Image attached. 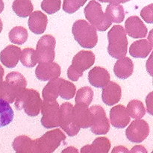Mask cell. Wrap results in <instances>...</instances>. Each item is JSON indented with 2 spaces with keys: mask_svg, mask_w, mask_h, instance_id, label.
Returning <instances> with one entry per match:
<instances>
[{
  "mask_svg": "<svg viewBox=\"0 0 153 153\" xmlns=\"http://www.w3.org/2000/svg\"><path fill=\"white\" fill-rule=\"evenodd\" d=\"M111 76L106 69L101 67H94L88 73L89 83L94 88H102L110 82Z\"/></svg>",
  "mask_w": 153,
  "mask_h": 153,
  "instance_id": "cell-19",
  "label": "cell"
},
{
  "mask_svg": "<svg viewBox=\"0 0 153 153\" xmlns=\"http://www.w3.org/2000/svg\"><path fill=\"white\" fill-rule=\"evenodd\" d=\"M89 109L93 115L91 131L97 135L107 134L110 130V123L103 108L100 105H93Z\"/></svg>",
  "mask_w": 153,
  "mask_h": 153,
  "instance_id": "cell-10",
  "label": "cell"
},
{
  "mask_svg": "<svg viewBox=\"0 0 153 153\" xmlns=\"http://www.w3.org/2000/svg\"><path fill=\"white\" fill-rule=\"evenodd\" d=\"M31 140H32L26 135L18 136L13 140L12 146L16 152L28 153Z\"/></svg>",
  "mask_w": 153,
  "mask_h": 153,
  "instance_id": "cell-33",
  "label": "cell"
},
{
  "mask_svg": "<svg viewBox=\"0 0 153 153\" xmlns=\"http://www.w3.org/2000/svg\"><path fill=\"white\" fill-rule=\"evenodd\" d=\"M122 90L120 86L114 82H109L102 92V100L103 102L108 106H112L120 101Z\"/></svg>",
  "mask_w": 153,
  "mask_h": 153,
  "instance_id": "cell-17",
  "label": "cell"
},
{
  "mask_svg": "<svg viewBox=\"0 0 153 153\" xmlns=\"http://www.w3.org/2000/svg\"><path fill=\"white\" fill-rule=\"evenodd\" d=\"M125 31L132 38H143L147 36L148 29L137 16H131L125 22Z\"/></svg>",
  "mask_w": 153,
  "mask_h": 153,
  "instance_id": "cell-15",
  "label": "cell"
},
{
  "mask_svg": "<svg viewBox=\"0 0 153 153\" xmlns=\"http://www.w3.org/2000/svg\"><path fill=\"white\" fill-rule=\"evenodd\" d=\"M2 28H3V23L1 19H0V33H1V31H2Z\"/></svg>",
  "mask_w": 153,
  "mask_h": 153,
  "instance_id": "cell-44",
  "label": "cell"
},
{
  "mask_svg": "<svg viewBox=\"0 0 153 153\" xmlns=\"http://www.w3.org/2000/svg\"><path fill=\"white\" fill-rule=\"evenodd\" d=\"M76 88L75 85L69 81L61 79L59 85V96L65 100H70L76 95Z\"/></svg>",
  "mask_w": 153,
  "mask_h": 153,
  "instance_id": "cell-31",
  "label": "cell"
},
{
  "mask_svg": "<svg viewBox=\"0 0 153 153\" xmlns=\"http://www.w3.org/2000/svg\"><path fill=\"white\" fill-rule=\"evenodd\" d=\"M76 41L82 47L92 49L95 47L98 42V35L97 30L88 21L79 19L73 23L72 28Z\"/></svg>",
  "mask_w": 153,
  "mask_h": 153,
  "instance_id": "cell-4",
  "label": "cell"
},
{
  "mask_svg": "<svg viewBox=\"0 0 153 153\" xmlns=\"http://www.w3.org/2000/svg\"><path fill=\"white\" fill-rule=\"evenodd\" d=\"M98 1H101V2H104V3H108L109 0H98Z\"/></svg>",
  "mask_w": 153,
  "mask_h": 153,
  "instance_id": "cell-45",
  "label": "cell"
},
{
  "mask_svg": "<svg viewBox=\"0 0 153 153\" xmlns=\"http://www.w3.org/2000/svg\"><path fill=\"white\" fill-rule=\"evenodd\" d=\"M73 121L76 126L79 128H88L91 126L93 115L88 105L83 104H76L73 108Z\"/></svg>",
  "mask_w": 153,
  "mask_h": 153,
  "instance_id": "cell-13",
  "label": "cell"
},
{
  "mask_svg": "<svg viewBox=\"0 0 153 153\" xmlns=\"http://www.w3.org/2000/svg\"><path fill=\"white\" fill-rule=\"evenodd\" d=\"M140 16L145 22L152 24L153 22V4L143 7L140 11Z\"/></svg>",
  "mask_w": 153,
  "mask_h": 153,
  "instance_id": "cell-36",
  "label": "cell"
},
{
  "mask_svg": "<svg viewBox=\"0 0 153 153\" xmlns=\"http://www.w3.org/2000/svg\"><path fill=\"white\" fill-rule=\"evenodd\" d=\"M21 64L28 68H32L38 63L35 50L32 48H25L21 52Z\"/></svg>",
  "mask_w": 153,
  "mask_h": 153,
  "instance_id": "cell-30",
  "label": "cell"
},
{
  "mask_svg": "<svg viewBox=\"0 0 153 153\" xmlns=\"http://www.w3.org/2000/svg\"><path fill=\"white\" fill-rule=\"evenodd\" d=\"M48 19L46 14L40 10L32 12L28 21L30 31L35 34H42L46 31Z\"/></svg>",
  "mask_w": 153,
  "mask_h": 153,
  "instance_id": "cell-20",
  "label": "cell"
},
{
  "mask_svg": "<svg viewBox=\"0 0 153 153\" xmlns=\"http://www.w3.org/2000/svg\"><path fill=\"white\" fill-rule=\"evenodd\" d=\"M4 2H3L2 0H0V13L3 11V10H4Z\"/></svg>",
  "mask_w": 153,
  "mask_h": 153,
  "instance_id": "cell-43",
  "label": "cell"
},
{
  "mask_svg": "<svg viewBox=\"0 0 153 153\" xmlns=\"http://www.w3.org/2000/svg\"><path fill=\"white\" fill-rule=\"evenodd\" d=\"M12 9L18 16L25 18L32 13L34 6L31 0H14L12 4Z\"/></svg>",
  "mask_w": 153,
  "mask_h": 153,
  "instance_id": "cell-25",
  "label": "cell"
},
{
  "mask_svg": "<svg viewBox=\"0 0 153 153\" xmlns=\"http://www.w3.org/2000/svg\"><path fill=\"white\" fill-rule=\"evenodd\" d=\"M127 111L129 117L133 119L140 120L144 117L146 109L143 102L140 100H131L127 105Z\"/></svg>",
  "mask_w": 153,
  "mask_h": 153,
  "instance_id": "cell-28",
  "label": "cell"
},
{
  "mask_svg": "<svg viewBox=\"0 0 153 153\" xmlns=\"http://www.w3.org/2000/svg\"><path fill=\"white\" fill-rule=\"evenodd\" d=\"M94 91L90 87H83L77 91L76 95V104H83L89 105L94 98Z\"/></svg>",
  "mask_w": 153,
  "mask_h": 153,
  "instance_id": "cell-32",
  "label": "cell"
},
{
  "mask_svg": "<svg viewBox=\"0 0 153 153\" xmlns=\"http://www.w3.org/2000/svg\"><path fill=\"white\" fill-rule=\"evenodd\" d=\"M61 153H79L78 149H76L74 146H68V147L65 148L64 150Z\"/></svg>",
  "mask_w": 153,
  "mask_h": 153,
  "instance_id": "cell-40",
  "label": "cell"
},
{
  "mask_svg": "<svg viewBox=\"0 0 153 153\" xmlns=\"http://www.w3.org/2000/svg\"><path fill=\"white\" fill-rule=\"evenodd\" d=\"M42 126L46 128H56L60 126V106L56 100L44 101L41 108Z\"/></svg>",
  "mask_w": 153,
  "mask_h": 153,
  "instance_id": "cell-9",
  "label": "cell"
},
{
  "mask_svg": "<svg viewBox=\"0 0 153 153\" xmlns=\"http://www.w3.org/2000/svg\"><path fill=\"white\" fill-rule=\"evenodd\" d=\"M129 153H148L146 148L142 145H136L133 146Z\"/></svg>",
  "mask_w": 153,
  "mask_h": 153,
  "instance_id": "cell-38",
  "label": "cell"
},
{
  "mask_svg": "<svg viewBox=\"0 0 153 153\" xmlns=\"http://www.w3.org/2000/svg\"><path fill=\"white\" fill-rule=\"evenodd\" d=\"M95 63V55L91 51L82 50L73 58L72 64L67 70V77L73 82H77L83 73Z\"/></svg>",
  "mask_w": 153,
  "mask_h": 153,
  "instance_id": "cell-6",
  "label": "cell"
},
{
  "mask_svg": "<svg viewBox=\"0 0 153 153\" xmlns=\"http://www.w3.org/2000/svg\"><path fill=\"white\" fill-rule=\"evenodd\" d=\"M152 43L149 40L143 39L134 41L129 48V54L135 58H146L151 52Z\"/></svg>",
  "mask_w": 153,
  "mask_h": 153,
  "instance_id": "cell-22",
  "label": "cell"
},
{
  "mask_svg": "<svg viewBox=\"0 0 153 153\" xmlns=\"http://www.w3.org/2000/svg\"><path fill=\"white\" fill-rule=\"evenodd\" d=\"M73 105L70 102H64L60 107L59 123L61 128L70 137H74L80 131L76 126L73 117Z\"/></svg>",
  "mask_w": 153,
  "mask_h": 153,
  "instance_id": "cell-11",
  "label": "cell"
},
{
  "mask_svg": "<svg viewBox=\"0 0 153 153\" xmlns=\"http://www.w3.org/2000/svg\"><path fill=\"white\" fill-rule=\"evenodd\" d=\"M26 79L20 73H8L5 81L0 82V100H4L9 104L13 103L16 97L26 89Z\"/></svg>",
  "mask_w": 153,
  "mask_h": 153,
  "instance_id": "cell-1",
  "label": "cell"
},
{
  "mask_svg": "<svg viewBox=\"0 0 153 153\" xmlns=\"http://www.w3.org/2000/svg\"><path fill=\"white\" fill-rule=\"evenodd\" d=\"M65 140L64 132L55 128L46 132L40 138L31 140L28 153H53Z\"/></svg>",
  "mask_w": 153,
  "mask_h": 153,
  "instance_id": "cell-2",
  "label": "cell"
},
{
  "mask_svg": "<svg viewBox=\"0 0 153 153\" xmlns=\"http://www.w3.org/2000/svg\"><path fill=\"white\" fill-rule=\"evenodd\" d=\"M134 64L128 57L118 59L114 67L115 76L120 79H126L133 74Z\"/></svg>",
  "mask_w": 153,
  "mask_h": 153,
  "instance_id": "cell-21",
  "label": "cell"
},
{
  "mask_svg": "<svg viewBox=\"0 0 153 153\" xmlns=\"http://www.w3.org/2000/svg\"><path fill=\"white\" fill-rule=\"evenodd\" d=\"M16 153H22V152H16Z\"/></svg>",
  "mask_w": 153,
  "mask_h": 153,
  "instance_id": "cell-46",
  "label": "cell"
},
{
  "mask_svg": "<svg viewBox=\"0 0 153 153\" xmlns=\"http://www.w3.org/2000/svg\"><path fill=\"white\" fill-rule=\"evenodd\" d=\"M21 49L13 45L4 48L0 52V61L7 68H13L17 65L21 55Z\"/></svg>",
  "mask_w": 153,
  "mask_h": 153,
  "instance_id": "cell-18",
  "label": "cell"
},
{
  "mask_svg": "<svg viewBox=\"0 0 153 153\" xmlns=\"http://www.w3.org/2000/svg\"><path fill=\"white\" fill-rule=\"evenodd\" d=\"M146 105H147V111L149 114H152V92L149 93L146 99Z\"/></svg>",
  "mask_w": 153,
  "mask_h": 153,
  "instance_id": "cell-37",
  "label": "cell"
},
{
  "mask_svg": "<svg viewBox=\"0 0 153 153\" xmlns=\"http://www.w3.org/2000/svg\"><path fill=\"white\" fill-rule=\"evenodd\" d=\"M61 79H53L44 87L42 91V96L44 101H53L59 97V85Z\"/></svg>",
  "mask_w": 153,
  "mask_h": 153,
  "instance_id": "cell-24",
  "label": "cell"
},
{
  "mask_svg": "<svg viewBox=\"0 0 153 153\" xmlns=\"http://www.w3.org/2000/svg\"><path fill=\"white\" fill-rule=\"evenodd\" d=\"M130 0H109L108 3L113 4H120V3H126Z\"/></svg>",
  "mask_w": 153,
  "mask_h": 153,
  "instance_id": "cell-41",
  "label": "cell"
},
{
  "mask_svg": "<svg viewBox=\"0 0 153 153\" xmlns=\"http://www.w3.org/2000/svg\"><path fill=\"white\" fill-rule=\"evenodd\" d=\"M42 102L40 94L34 89H25L15 100L16 110L23 109L29 117H36L40 114L42 108Z\"/></svg>",
  "mask_w": 153,
  "mask_h": 153,
  "instance_id": "cell-5",
  "label": "cell"
},
{
  "mask_svg": "<svg viewBox=\"0 0 153 153\" xmlns=\"http://www.w3.org/2000/svg\"><path fill=\"white\" fill-rule=\"evenodd\" d=\"M88 0H64L63 10L66 13H74L87 2Z\"/></svg>",
  "mask_w": 153,
  "mask_h": 153,
  "instance_id": "cell-34",
  "label": "cell"
},
{
  "mask_svg": "<svg viewBox=\"0 0 153 153\" xmlns=\"http://www.w3.org/2000/svg\"><path fill=\"white\" fill-rule=\"evenodd\" d=\"M108 52L114 58L120 59L126 57L128 51V40L123 27L114 25L108 33Z\"/></svg>",
  "mask_w": 153,
  "mask_h": 153,
  "instance_id": "cell-3",
  "label": "cell"
},
{
  "mask_svg": "<svg viewBox=\"0 0 153 153\" xmlns=\"http://www.w3.org/2000/svg\"><path fill=\"white\" fill-rule=\"evenodd\" d=\"M111 153H129V151L126 147L123 146H117L114 147Z\"/></svg>",
  "mask_w": 153,
  "mask_h": 153,
  "instance_id": "cell-39",
  "label": "cell"
},
{
  "mask_svg": "<svg viewBox=\"0 0 153 153\" xmlns=\"http://www.w3.org/2000/svg\"><path fill=\"white\" fill-rule=\"evenodd\" d=\"M14 114L10 104L3 100H0V128L9 125L13 121Z\"/></svg>",
  "mask_w": 153,
  "mask_h": 153,
  "instance_id": "cell-27",
  "label": "cell"
},
{
  "mask_svg": "<svg viewBox=\"0 0 153 153\" xmlns=\"http://www.w3.org/2000/svg\"><path fill=\"white\" fill-rule=\"evenodd\" d=\"M8 37L11 43L22 45L28 40V31L22 26L13 27L9 32Z\"/></svg>",
  "mask_w": 153,
  "mask_h": 153,
  "instance_id": "cell-29",
  "label": "cell"
},
{
  "mask_svg": "<svg viewBox=\"0 0 153 153\" xmlns=\"http://www.w3.org/2000/svg\"><path fill=\"white\" fill-rule=\"evenodd\" d=\"M130 117L126 108L123 105L114 106L110 111V122L113 127L123 128L129 124Z\"/></svg>",
  "mask_w": 153,
  "mask_h": 153,
  "instance_id": "cell-16",
  "label": "cell"
},
{
  "mask_svg": "<svg viewBox=\"0 0 153 153\" xmlns=\"http://www.w3.org/2000/svg\"><path fill=\"white\" fill-rule=\"evenodd\" d=\"M111 142L105 137L96 138L91 145H85L81 149L80 153H108Z\"/></svg>",
  "mask_w": 153,
  "mask_h": 153,
  "instance_id": "cell-23",
  "label": "cell"
},
{
  "mask_svg": "<svg viewBox=\"0 0 153 153\" xmlns=\"http://www.w3.org/2000/svg\"><path fill=\"white\" fill-rule=\"evenodd\" d=\"M105 13L111 22L121 23L125 19L124 8L120 4H109L106 7Z\"/></svg>",
  "mask_w": 153,
  "mask_h": 153,
  "instance_id": "cell-26",
  "label": "cell"
},
{
  "mask_svg": "<svg viewBox=\"0 0 153 153\" xmlns=\"http://www.w3.org/2000/svg\"><path fill=\"white\" fill-rule=\"evenodd\" d=\"M56 40L53 36L46 34L42 36L36 46V55L39 63L53 62L55 59V48Z\"/></svg>",
  "mask_w": 153,
  "mask_h": 153,
  "instance_id": "cell-8",
  "label": "cell"
},
{
  "mask_svg": "<svg viewBox=\"0 0 153 153\" xmlns=\"http://www.w3.org/2000/svg\"><path fill=\"white\" fill-rule=\"evenodd\" d=\"M36 77L42 82L58 79L61 76V67L57 63H39L35 70Z\"/></svg>",
  "mask_w": 153,
  "mask_h": 153,
  "instance_id": "cell-14",
  "label": "cell"
},
{
  "mask_svg": "<svg viewBox=\"0 0 153 153\" xmlns=\"http://www.w3.org/2000/svg\"><path fill=\"white\" fill-rule=\"evenodd\" d=\"M149 134V126L143 120H134L126 130V136L131 143H141Z\"/></svg>",
  "mask_w": 153,
  "mask_h": 153,
  "instance_id": "cell-12",
  "label": "cell"
},
{
  "mask_svg": "<svg viewBox=\"0 0 153 153\" xmlns=\"http://www.w3.org/2000/svg\"><path fill=\"white\" fill-rule=\"evenodd\" d=\"M4 74V70L3 69V67L0 65V82H1L3 81V76Z\"/></svg>",
  "mask_w": 153,
  "mask_h": 153,
  "instance_id": "cell-42",
  "label": "cell"
},
{
  "mask_svg": "<svg viewBox=\"0 0 153 153\" xmlns=\"http://www.w3.org/2000/svg\"><path fill=\"white\" fill-rule=\"evenodd\" d=\"M85 16L93 27L100 31H105L112 22L107 15L103 13L101 4L95 0L89 1L84 10Z\"/></svg>",
  "mask_w": 153,
  "mask_h": 153,
  "instance_id": "cell-7",
  "label": "cell"
},
{
  "mask_svg": "<svg viewBox=\"0 0 153 153\" xmlns=\"http://www.w3.org/2000/svg\"><path fill=\"white\" fill-rule=\"evenodd\" d=\"M61 0H43L41 8L48 14H53L61 9Z\"/></svg>",
  "mask_w": 153,
  "mask_h": 153,
  "instance_id": "cell-35",
  "label": "cell"
}]
</instances>
